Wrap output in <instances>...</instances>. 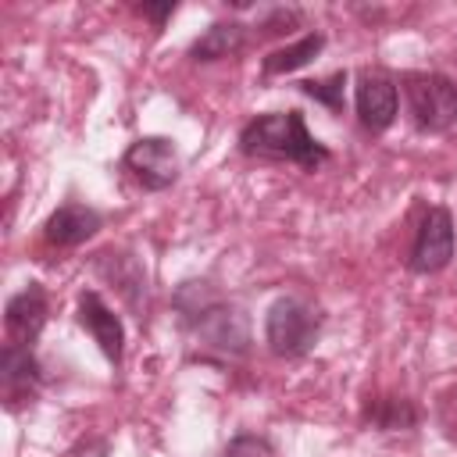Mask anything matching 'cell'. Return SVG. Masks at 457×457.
<instances>
[{"label":"cell","instance_id":"1","mask_svg":"<svg viewBox=\"0 0 457 457\" xmlns=\"http://www.w3.org/2000/svg\"><path fill=\"white\" fill-rule=\"evenodd\" d=\"M239 150L246 157H275L300 168H318L321 161H328V150L307 132L300 111H271L253 118L239 132Z\"/></svg>","mask_w":457,"mask_h":457},{"label":"cell","instance_id":"2","mask_svg":"<svg viewBox=\"0 0 457 457\" xmlns=\"http://www.w3.org/2000/svg\"><path fill=\"white\" fill-rule=\"evenodd\" d=\"M318 328H321L318 311L296 296L275 300L264 318V339H268L271 353H278V357H303L314 346Z\"/></svg>","mask_w":457,"mask_h":457},{"label":"cell","instance_id":"3","mask_svg":"<svg viewBox=\"0 0 457 457\" xmlns=\"http://www.w3.org/2000/svg\"><path fill=\"white\" fill-rule=\"evenodd\" d=\"M403 93H407V107H411L418 129L443 132L457 121V86L446 75L411 71V75H403Z\"/></svg>","mask_w":457,"mask_h":457},{"label":"cell","instance_id":"4","mask_svg":"<svg viewBox=\"0 0 457 457\" xmlns=\"http://www.w3.org/2000/svg\"><path fill=\"white\" fill-rule=\"evenodd\" d=\"M121 164L146 189H168L179 179V154H175V143L164 139V136H143V139H136L125 150Z\"/></svg>","mask_w":457,"mask_h":457},{"label":"cell","instance_id":"5","mask_svg":"<svg viewBox=\"0 0 457 457\" xmlns=\"http://www.w3.org/2000/svg\"><path fill=\"white\" fill-rule=\"evenodd\" d=\"M450 257H453V218L446 207H428L418 236H414L407 264L418 275H432V271H443L450 264Z\"/></svg>","mask_w":457,"mask_h":457},{"label":"cell","instance_id":"6","mask_svg":"<svg viewBox=\"0 0 457 457\" xmlns=\"http://www.w3.org/2000/svg\"><path fill=\"white\" fill-rule=\"evenodd\" d=\"M79 325L93 336V343L104 350V357L111 364L121 361V350H125V328L118 321V314L100 300V293H82L79 296Z\"/></svg>","mask_w":457,"mask_h":457},{"label":"cell","instance_id":"7","mask_svg":"<svg viewBox=\"0 0 457 457\" xmlns=\"http://www.w3.org/2000/svg\"><path fill=\"white\" fill-rule=\"evenodd\" d=\"M4 321H7L11 339L18 346H29L43 332V325H46V293H43V286L39 282H29L21 293H14L7 300Z\"/></svg>","mask_w":457,"mask_h":457},{"label":"cell","instance_id":"8","mask_svg":"<svg viewBox=\"0 0 457 457\" xmlns=\"http://www.w3.org/2000/svg\"><path fill=\"white\" fill-rule=\"evenodd\" d=\"M357 118L364 129L382 132L393 125L396 118V86L386 75H371L364 71L357 82Z\"/></svg>","mask_w":457,"mask_h":457},{"label":"cell","instance_id":"9","mask_svg":"<svg viewBox=\"0 0 457 457\" xmlns=\"http://www.w3.org/2000/svg\"><path fill=\"white\" fill-rule=\"evenodd\" d=\"M196 336L218 350H228V353L246 350V321L232 307H214V303L196 307Z\"/></svg>","mask_w":457,"mask_h":457},{"label":"cell","instance_id":"10","mask_svg":"<svg viewBox=\"0 0 457 457\" xmlns=\"http://www.w3.org/2000/svg\"><path fill=\"white\" fill-rule=\"evenodd\" d=\"M96 228H100V214L93 207H86V204H64V207H57L46 218L43 236H46L50 246H79L89 236H96Z\"/></svg>","mask_w":457,"mask_h":457},{"label":"cell","instance_id":"11","mask_svg":"<svg viewBox=\"0 0 457 457\" xmlns=\"http://www.w3.org/2000/svg\"><path fill=\"white\" fill-rule=\"evenodd\" d=\"M0 382H4V396L11 403L29 400L36 393L43 375H39V361L32 357L29 346H18V343L4 346V353H0Z\"/></svg>","mask_w":457,"mask_h":457},{"label":"cell","instance_id":"12","mask_svg":"<svg viewBox=\"0 0 457 457\" xmlns=\"http://www.w3.org/2000/svg\"><path fill=\"white\" fill-rule=\"evenodd\" d=\"M243 43H246V29H243L239 21H214V25L189 46V54H193V61H221V57L239 54Z\"/></svg>","mask_w":457,"mask_h":457},{"label":"cell","instance_id":"13","mask_svg":"<svg viewBox=\"0 0 457 457\" xmlns=\"http://www.w3.org/2000/svg\"><path fill=\"white\" fill-rule=\"evenodd\" d=\"M364 421L371 428H382V432H400V428L418 425V411L403 396H371L364 403Z\"/></svg>","mask_w":457,"mask_h":457},{"label":"cell","instance_id":"14","mask_svg":"<svg viewBox=\"0 0 457 457\" xmlns=\"http://www.w3.org/2000/svg\"><path fill=\"white\" fill-rule=\"evenodd\" d=\"M321 46H325V36H321V32H307V36H300L296 43L271 50V54L264 57L261 71H264V75H289V71L303 68L311 57H318V54H321Z\"/></svg>","mask_w":457,"mask_h":457},{"label":"cell","instance_id":"15","mask_svg":"<svg viewBox=\"0 0 457 457\" xmlns=\"http://www.w3.org/2000/svg\"><path fill=\"white\" fill-rule=\"evenodd\" d=\"M343 86H346V71H336V75H328V79H321V82H300V89L307 93V96H314V100H321L328 111H343Z\"/></svg>","mask_w":457,"mask_h":457},{"label":"cell","instance_id":"16","mask_svg":"<svg viewBox=\"0 0 457 457\" xmlns=\"http://www.w3.org/2000/svg\"><path fill=\"white\" fill-rule=\"evenodd\" d=\"M221 457H271V446L261 436H236Z\"/></svg>","mask_w":457,"mask_h":457},{"label":"cell","instance_id":"17","mask_svg":"<svg viewBox=\"0 0 457 457\" xmlns=\"http://www.w3.org/2000/svg\"><path fill=\"white\" fill-rule=\"evenodd\" d=\"M171 11H175V4H171V0H168V4H157V7H154V4H143V7H139V14H143V18H150L154 25H161L164 18H171Z\"/></svg>","mask_w":457,"mask_h":457}]
</instances>
